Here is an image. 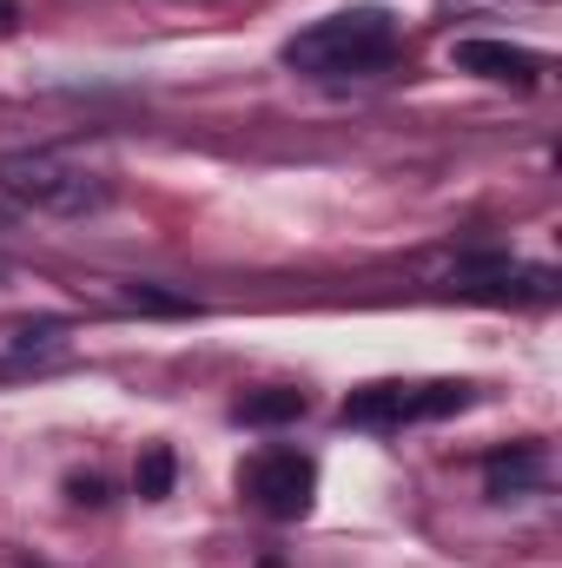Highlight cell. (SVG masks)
I'll list each match as a JSON object with an SVG mask.
<instances>
[{
    "mask_svg": "<svg viewBox=\"0 0 562 568\" xmlns=\"http://www.w3.org/2000/svg\"><path fill=\"white\" fill-rule=\"evenodd\" d=\"M398 60V20L391 7H344L311 20L304 33L284 40V67L311 80H351V73H384Z\"/></svg>",
    "mask_w": 562,
    "mask_h": 568,
    "instance_id": "cell-1",
    "label": "cell"
},
{
    "mask_svg": "<svg viewBox=\"0 0 562 568\" xmlns=\"http://www.w3.org/2000/svg\"><path fill=\"white\" fill-rule=\"evenodd\" d=\"M0 192L27 212H47V219H87L113 199V185L100 172H87L80 159H67V152H7L0 159Z\"/></svg>",
    "mask_w": 562,
    "mask_h": 568,
    "instance_id": "cell-2",
    "label": "cell"
},
{
    "mask_svg": "<svg viewBox=\"0 0 562 568\" xmlns=\"http://www.w3.org/2000/svg\"><path fill=\"white\" fill-rule=\"evenodd\" d=\"M470 410V384H364L344 397V424L358 429H404Z\"/></svg>",
    "mask_w": 562,
    "mask_h": 568,
    "instance_id": "cell-3",
    "label": "cell"
},
{
    "mask_svg": "<svg viewBox=\"0 0 562 568\" xmlns=\"http://www.w3.org/2000/svg\"><path fill=\"white\" fill-rule=\"evenodd\" d=\"M239 496L272 523H298L311 509V496H318V463L304 449H259L239 469Z\"/></svg>",
    "mask_w": 562,
    "mask_h": 568,
    "instance_id": "cell-4",
    "label": "cell"
},
{
    "mask_svg": "<svg viewBox=\"0 0 562 568\" xmlns=\"http://www.w3.org/2000/svg\"><path fill=\"white\" fill-rule=\"evenodd\" d=\"M450 67L456 73H476V80H496V87H536L543 80V53L510 47V40H456L450 47Z\"/></svg>",
    "mask_w": 562,
    "mask_h": 568,
    "instance_id": "cell-5",
    "label": "cell"
},
{
    "mask_svg": "<svg viewBox=\"0 0 562 568\" xmlns=\"http://www.w3.org/2000/svg\"><path fill=\"white\" fill-rule=\"evenodd\" d=\"M483 483H490L496 503H510V496H536V489L550 483V449H543V443H516L510 456H490Z\"/></svg>",
    "mask_w": 562,
    "mask_h": 568,
    "instance_id": "cell-6",
    "label": "cell"
},
{
    "mask_svg": "<svg viewBox=\"0 0 562 568\" xmlns=\"http://www.w3.org/2000/svg\"><path fill=\"white\" fill-rule=\"evenodd\" d=\"M311 410V397L304 390H252V397H239V424H252V429H272V424H298Z\"/></svg>",
    "mask_w": 562,
    "mask_h": 568,
    "instance_id": "cell-7",
    "label": "cell"
},
{
    "mask_svg": "<svg viewBox=\"0 0 562 568\" xmlns=\"http://www.w3.org/2000/svg\"><path fill=\"white\" fill-rule=\"evenodd\" d=\"M67 344V324L60 317H27V324H7L0 331V357H33V351H60Z\"/></svg>",
    "mask_w": 562,
    "mask_h": 568,
    "instance_id": "cell-8",
    "label": "cell"
},
{
    "mask_svg": "<svg viewBox=\"0 0 562 568\" xmlns=\"http://www.w3.org/2000/svg\"><path fill=\"white\" fill-rule=\"evenodd\" d=\"M172 476H179L172 449H165V443H152V449L140 456V469H133V489H140V503H165V496H172Z\"/></svg>",
    "mask_w": 562,
    "mask_h": 568,
    "instance_id": "cell-9",
    "label": "cell"
},
{
    "mask_svg": "<svg viewBox=\"0 0 562 568\" xmlns=\"http://www.w3.org/2000/svg\"><path fill=\"white\" fill-rule=\"evenodd\" d=\"M120 297H127L133 311H165V317H192V311H199L192 297H172V291H159V284H120Z\"/></svg>",
    "mask_w": 562,
    "mask_h": 568,
    "instance_id": "cell-10",
    "label": "cell"
},
{
    "mask_svg": "<svg viewBox=\"0 0 562 568\" xmlns=\"http://www.w3.org/2000/svg\"><path fill=\"white\" fill-rule=\"evenodd\" d=\"M73 503H107V496H100V476H80V483H73Z\"/></svg>",
    "mask_w": 562,
    "mask_h": 568,
    "instance_id": "cell-11",
    "label": "cell"
},
{
    "mask_svg": "<svg viewBox=\"0 0 562 568\" xmlns=\"http://www.w3.org/2000/svg\"><path fill=\"white\" fill-rule=\"evenodd\" d=\"M13 27H20V7H13V0H0V33H13Z\"/></svg>",
    "mask_w": 562,
    "mask_h": 568,
    "instance_id": "cell-12",
    "label": "cell"
}]
</instances>
